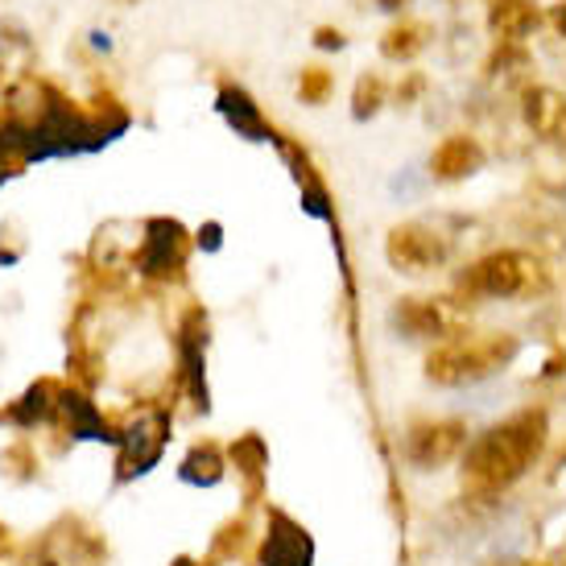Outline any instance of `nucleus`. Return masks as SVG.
<instances>
[{"mask_svg":"<svg viewBox=\"0 0 566 566\" xmlns=\"http://www.w3.org/2000/svg\"><path fill=\"white\" fill-rule=\"evenodd\" d=\"M232 459H237V468L249 475L252 484H261V475H265V447H261V439H244L240 447H232Z\"/></svg>","mask_w":566,"mask_h":566,"instance_id":"nucleus-22","label":"nucleus"},{"mask_svg":"<svg viewBox=\"0 0 566 566\" xmlns=\"http://www.w3.org/2000/svg\"><path fill=\"white\" fill-rule=\"evenodd\" d=\"M394 323L409 339H451L459 335V306L451 298H401Z\"/></svg>","mask_w":566,"mask_h":566,"instance_id":"nucleus-7","label":"nucleus"},{"mask_svg":"<svg viewBox=\"0 0 566 566\" xmlns=\"http://www.w3.org/2000/svg\"><path fill=\"white\" fill-rule=\"evenodd\" d=\"M315 46L318 50H344V33L331 30V25H318V30H315Z\"/></svg>","mask_w":566,"mask_h":566,"instance_id":"nucleus-23","label":"nucleus"},{"mask_svg":"<svg viewBox=\"0 0 566 566\" xmlns=\"http://www.w3.org/2000/svg\"><path fill=\"white\" fill-rule=\"evenodd\" d=\"M430 42H434V25L406 17V21H397V25H389V30L380 33V54L389 63H413Z\"/></svg>","mask_w":566,"mask_h":566,"instance_id":"nucleus-14","label":"nucleus"},{"mask_svg":"<svg viewBox=\"0 0 566 566\" xmlns=\"http://www.w3.org/2000/svg\"><path fill=\"white\" fill-rule=\"evenodd\" d=\"M166 439H170V418L166 413H145V418H137V426L128 434H120V480L149 472L161 459Z\"/></svg>","mask_w":566,"mask_h":566,"instance_id":"nucleus-8","label":"nucleus"},{"mask_svg":"<svg viewBox=\"0 0 566 566\" xmlns=\"http://www.w3.org/2000/svg\"><path fill=\"white\" fill-rule=\"evenodd\" d=\"M551 290V269L542 256L525 249L488 252L459 277V294L468 298H504V302H534Z\"/></svg>","mask_w":566,"mask_h":566,"instance_id":"nucleus-3","label":"nucleus"},{"mask_svg":"<svg viewBox=\"0 0 566 566\" xmlns=\"http://www.w3.org/2000/svg\"><path fill=\"white\" fill-rule=\"evenodd\" d=\"M488 4V30L504 46H525V38L546 21L537 0H484Z\"/></svg>","mask_w":566,"mask_h":566,"instance_id":"nucleus-10","label":"nucleus"},{"mask_svg":"<svg viewBox=\"0 0 566 566\" xmlns=\"http://www.w3.org/2000/svg\"><path fill=\"white\" fill-rule=\"evenodd\" d=\"M409 4H413V0H377V9H385V13H401Z\"/></svg>","mask_w":566,"mask_h":566,"instance_id":"nucleus-27","label":"nucleus"},{"mask_svg":"<svg viewBox=\"0 0 566 566\" xmlns=\"http://www.w3.org/2000/svg\"><path fill=\"white\" fill-rule=\"evenodd\" d=\"M385 256L397 273L406 277H422L447 265L451 256V237H442L434 223H397L389 240H385Z\"/></svg>","mask_w":566,"mask_h":566,"instance_id":"nucleus-4","label":"nucleus"},{"mask_svg":"<svg viewBox=\"0 0 566 566\" xmlns=\"http://www.w3.org/2000/svg\"><path fill=\"white\" fill-rule=\"evenodd\" d=\"M216 108L223 112V120L237 128V137L244 142H273V128L269 120L261 116V108L252 104V95L237 83H223L220 95H216Z\"/></svg>","mask_w":566,"mask_h":566,"instance_id":"nucleus-12","label":"nucleus"},{"mask_svg":"<svg viewBox=\"0 0 566 566\" xmlns=\"http://www.w3.org/2000/svg\"><path fill=\"white\" fill-rule=\"evenodd\" d=\"M174 566H199V563H190V558H178V563H174Z\"/></svg>","mask_w":566,"mask_h":566,"instance_id":"nucleus-29","label":"nucleus"},{"mask_svg":"<svg viewBox=\"0 0 566 566\" xmlns=\"http://www.w3.org/2000/svg\"><path fill=\"white\" fill-rule=\"evenodd\" d=\"M480 170H484V145L475 142V137H468V133L442 137L439 149L430 154V174L439 182H463V178H472Z\"/></svg>","mask_w":566,"mask_h":566,"instance_id":"nucleus-11","label":"nucleus"},{"mask_svg":"<svg viewBox=\"0 0 566 566\" xmlns=\"http://www.w3.org/2000/svg\"><path fill=\"white\" fill-rule=\"evenodd\" d=\"M125 4H133V0H125Z\"/></svg>","mask_w":566,"mask_h":566,"instance_id":"nucleus-31","label":"nucleus"},{"mask_svg":"<svg viewBox=\"0 0 566 566\" xmlns=\"http://www.w3.org/2000/svg\"><path fill=\"white\" fill-rule=\"evenodd\" d=\"M496 566H546V563H517V558H513V563H496Z\"/></svg>","mask_w":566,"mask_h":566,"instance_id":"nucleus-28","label":"nucleus"},{"mask_svg":"<svg viewBox=\"0 0 566 566\" xmlns=\"http://www.w3.org/2000/svg\"><path fill=\"white\" fill-rule=\"evenodd\" d=\"M513 356H517V339L509 331H484V335L459 331L426 356V380H434L442 389L480 385V380L504 373Z\"/></svg>","mask_w":566,"mask_h":566,"instance_id":"nucleus-2","label":"nucleus"},{"mask_svg":"<svg viewBox=\"0 0 566 566\" xmlns=\"http://www.w3.org/2000/svg\"><path fill=\"white\" fill-rule=\"evenodd\" d=\"M546 21H551V30L558 33V38H566V0L551 4V13H546Z\"/></svg>","mask_w":566,"mask_h":566,"instance_id":"nucleus-25","label":"nucleus"},{"mask_svg":"<svg viewBox=\"0 0 566 566\" xmlns=\"http://www.w3.org/2000/svg\"><path fill=\"white\" fill-rule=\"evenodd\" d=\"M54 397H59V385H54V380H38L30 394H25L13 409H9V418H13V422H21V426L42 422V418H50V409L59 406Z\"/></svg>","mask_w":566,"mask_h":566,"instance_id":"nucleus-18","label":"nucleus"},{"mask_svg":"<svg viewBox=\"0 0 566 566\" xmlns=\"http://www.w3.org/2000/svg\"><path fill=\"white\" fill-rule=\"evenodd\" d=\"M199 244H207V249H220V223H207L203 232H199Z\"/></svg>","mask_w":566,"mask_h":566,"instance_id":"nucleus-26","label":"nucleus"},{"mask_svg":"<svg viewBox=\"0 0 566 566\" xmlns=\"http://www.w3.org/2000/svg\"><path fill=\"white\" fill-rule=\"evenodd\" d=\"M187 265V232L178 220H149L142 237L137 269L154 282H170Z\"/></svg>","mask_w":566,"mask_h":566,"instance_id":"nucleus-5","label":"nucleus"},{"mask_svg":"<svg viewBox=\"0 0 566 566\" xmlns=\"http://www.w3.org/2000/svg\"><path fill=\"white\" fill-rule=\"evenodd\" d=\"M0 546H4V534H0Z\"/></svg>","mask_w":566,"mask_h":566,"instance_id":"nucleus-30","label":"nucleus"},{"mask_svg":"<svg viewBox=\"0 0 566 566\" xmlns=\"http://www.w3.org/2000/svg\"><path fill=\"white\" fill-rule=\"evenodd\" d=\"M422 87H426V80L418 75V71H413V75H406V83H397V104H409V99L422 92Z\"/></svg>","mask_w":566,"mask_h":566,"instance_id":"nucleus-24","label":"nucleus"},{"mask_svg":"<svg viewBox=\"0 0 566 566\" xmlns=\"http://www.w3.org/2000/svg\"><path fill=\"white\" fill-rule=\"evenodd\" d=\"M385 95H389V87H385V80H380L377 71L360 75V80H356V92H352V116H356V120H373V116L385 108Z\"/></svg>","mask_w":566,"mask_h":566,"instance_id":"nucleus-19","label":"nucleus"},{"mask_svg":"<svg viewBox=\"0 0 566 566\" xmlns=\"http://www.w3.org/2000/svg\"><path fill=\"white\" fill-rule=\"evenodd\" d=\"M59 409H63L66 422H71V434H80V439H116V434H108L104 413H99L83 394H59Z\"/></svg>","mask_w":566,"mask_h":566,"instance_id":"nucleus-16","label":"nucleus"},{"mask_svg":"<svg viewBox=\"0 0 566 566\" xmlns=\"http://www.w3.org/2000/svg\"><path fill=\"white\" fill-rule=\"evenodd\" d=\"M178 475H182L187 484H203V488L220 484V480H223L220 447H216V442H199V447H195V451L182 459V472H178Z\"/></svg>","mask_w":566,"mask_h":566,"instance_id":"nucleus-17","label":"nucleus"},{"mask_svg":"<svg viewBox=\"0 0 566 566\" xmlns=\"http://www.w3.org/2000/svg\"><path fill=\"white\" fill-rule=\"evenodd\" d=\"M546 434L551 426L542 409H521L513 418L488 426L463 451V492H472L480 501L501 496L504 488H513L537 463Z\"/></svg>","mask_w":566,"mask_h":566,"instance_id":"nucleus-1","label":"nucleus"},{"mask_svg":"<svg viewBox=\"0 0 566 566\" xmlns=\"http://www.w3.org/2000/svg\"><path fill=\"white\" fill-rule=\"evenodd\" d=\"M521 112H525V125L534 128L537 137H546V142L566 133V95L554 92V87H530Z\"/></svg>","mask_w":566,"mask_h":566,"instance_id":"nucleus-13","label":"nucleus"},{"mask_svg":"<svg viewBox=\"0 0 566 566\" xmlns=\"http://www.w3.org/2000/svg\"><path fill=\"white\" fill-rule=\"evenodd\" d=\"M521 71H530V50L496 42V54L488 59V80H517Z\"/></svg>","mask_w":566,"mask_h":566,"instance_id":"nucleus-20","label":"nucleus"},{"mask_svg":"<svg viewBox=\"0 0 566 566\" xmlns=\"http://www.w3.org/2000/svg\"><path fill=\"white\" fill-rule=\"evenodd\" d=\"M315 558V542L311 534L294 525L285 513H273L269 517V537L261 546V566H311Z\"/></svg>","mask_w":566,"mask_h":566,"instance_id":"nucleus-9","label":"nucleus"},{"mask_svg":"<svg viewBox=\"0 0 566 566\" xmlns=\"http://www.w3.org/2000/svg\"><path fill=\"white\" fill-rule=\"evenodd\" d=\"M463 447H468L463 422H422L406 434L401 455H406L418 472H439L442 463H451Z\"/></svg>","mask_w":566,"mask_h":566,"instance_id":"nucleus-6","label":"nucleus"},{"mask_svg":"<svg viewBox=\"0 0 566 566\" xmlns=\"http://www.w3.org/2000/svg\"><path fill=\"white\" fill-rule=\"evenodd\" d=\"M33 66V38L25 25L0 17V75L9 71V83L25 80Z\"/></svg>","mask_w":566,"mask_h":566,"instance_id":"nucleus-15","label":"nucleus"},{"mask_svg":"<svg viewBox=\"0 0 566 566\" xmlns=\"http://www.w3.org/2000/svg\"><path fill=\"white\" fill-rule=\"evenodd\" d=\"M331 87H335V80H331L327 66H302V75H298V99L302 104H311V108L327 104Z\"/></svg>","mask_w":566,"mask_h":566,"instance_id":"nucleus-21","label":"nucleus"}]
</instances>
